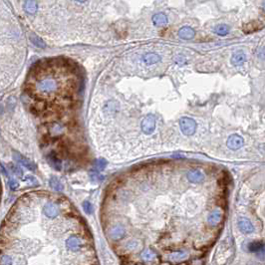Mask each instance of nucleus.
I'll return each instance as SVG.
<instances>
[{
	"label": "nucleus",
	"mask_w": 265,
	"mask_h": 265,
	"mask_svg": "<svg viewBox=\"0 0 265 265\" xmlns=\"http://www.w3.org/2000/svg\"><path fill=\"white\" fill-rule=\"evenodd\" d=\"M82 246V241L80 238H78L77 236H74L72 235L69 238L66 240V247L71 250V251H78L80 250Z\"/></svg>",
	"instance_id": "39448f33"
},
{
	"label": "nucleus",
	"mask_w": 265,
	"mask_h": 265,
	"mask_svg": "<svg viewBox=\"0 0 265 265\" xmlns=\"http://www.w3.org/2000/svg\"><path fill=\"white\" fill-rule=\"evenodd\" d=\"M50 184H51V186H52V188L55 189V190H62V189H63V185L61 184L60 181H59L58 179H56L55 178L51 179Z\"/></svg>",
	"instance_id": "6ab92c4d"
},
{
	"label": "nucleus",
	"mask_w": 265,
	"mask_h": 265,
	"mask_svg": "<svg viewBox=\"0 0 265 265\" xmlns=\"http://www.w3.org/2000/svg\"><path fill=\"white\" fill-rule=\"evenodd\" d=\"M179 126H180V130L183 131V132L184 135H193L195 129H196V124L195 122L190 119V118H181L179 121Z\"/></svg>",
	"instance_id": "f257e3e1"
},
{
	"label": "nucleus",
	"mask_w": 265,
	"mask_h": 265,
	"mask_svg": "<svg viewBox=\"0 0 265 265\" xmlns=\"http://www.w3.org/2000/svg\"><path fill=\"white\" fill-rule=\"evenodd\" d=\"M188 179L190 183H193V184L202 183L203 179V174H202V171H200L199 170L193 169L188 174Z\"/></svg>",
	"instance_id": "1a4fd4ad"
},
{
	"label": "nucleus",
	"mask_w": 265,
	"mask_h": 265,
	"mask_svg": "<svg viewBox=\"0 0 265 265\" xmlns=\"http://www.w3.org/2000/svg\"><path fill=\"white\" fill-rule=\"evenodd\" d=\"M242 145H243V140L238 135L230 136L227 141V146L231 150H238L241 148Z\"/></svg>",
	"instance_id": "0eeeda50"
},
{
	"label": "nucleus",
	"mask_w": 265,
	"mask_h": 265,
	"mask_svg": "<svg viewBox=\"0 0 265 265\" xmlns=\"http://www.w3.org/2000/svg\"><path fill=\"white\" fill-rule=\"evenodd\" d=\"M83 208H84L86 213H88V214L93 213V205L91 204V202H84V203H83Z\"/></svg>",
	"instance_id": "412c9836"
},
{
	"label": "nucleus",
	"mask_w": 265,
	"mask_h": 265,
	"mask_svg": "<svg viewBox=\"0 0 265 265\" xmlns=\"http://www.w3.org/2000/svg\"><path fill=\"white\" fill-rule=\"evenodd\" d=\"M153 21L155 23V25L156 26H164L168 23V18L163 13H159L156 14V15L153 17Z\"/></svg>",
	"instance_id": "4468645a"
},
{
	"label": "nucleus",
	"mask_w": 265,
	"mask_h": 265,
	"mask_svg": "<svg viewBox=\"0 0 265 265\" xmlns=\"http://www.w3.org/2000/svg\"><path fill=\"white\" fill-rule=\"evenodd\" d=\"M156 128V120L154 116L148 115L142 122V130L146 135L153 134Z\"/></svg>",
	"instance_id": "f03ea898"
},
{
	"label": "nucleus",
	"mask_w": 265,
	"mask_h": 265,
	"mask_svg": "<svg viewBox=\"0 0 265 265\" xmlns=\"http://www.w3.org/2000/svg\"><path fill=\"white\" fill-rule=\"evenodd\" d=\"M106 165H107V161H106L104 159H99V160L96 161V165H95L96 168H95V169H96L98 171H101V170H103L105 169Z\"/></svg>",
	"instance_id": "aec40b11"
},
{
	"label": "nucleus",
	"mask_w": 265,
	"mask_h": 265,
	"mask_svg": "<svg viewBox=\"0 0 265 265\" xmlns=\"http://www.w3.org/2000/svg\"><path fill=\"white\" fill-rule=\"evenodd\" d=\"M160 60V57L158 54H155V53H150L144 56V62L146 65H151V64L158 63Z\"/></svg>",
	"instance_id": "ddd939ff"
},
{
	"label": "nucleus",
	"mask_w": 265,
	"mask_h": 265,
	"mask_svg": "<svg viewBox=\"0 0 265 265\" xmlns=\"http://www.w3.org/2000/svg\"><path fill=\"white\" fill-rule=\"evenodd\" d=\"M248 249L251 252H261L263 253L264 251V243L262 241H253L248 244Z\"/></svg>",
	"instance_id": "9b49d317"
},
{
	"label": "nucleus",
	"mask_w": 265,
	"mask_h": 265,
	"mask_svg": "<svg viewBox=\"0 0 265 265\" xmlns=\"http://www.w3.org/2000/svg\"><path fill=\"white\" fill-rule=\"evenodd\" d=\"M91 179H92L93 181H100V180L103 179V176H100L99 174H92Z\"/></svg>",
	"instance_id": "5701e85b"
},
{
	"label": "nucleus",
	"mask_w": 265,
	"mask_h": 265,
	"mask_svg": "<svg viewBox=\"0 0 265 265\" xmlns=\"http://www.w3.org/2000/svg\"><path fill=\"white\" fill-rule=\"evenodd\" d=\"M237 224H238V227L240 229V231H242L243 233L249 234V233H252L254 231L253 224L251 223V221H250L249 219L245 218V217H240L238 219Z\"/></svg>",
	"instance_id": "7ed1b4c3"
},
{
	"label": "nucleus",
	"mask_w": 265,
	"mask_h": 265,
	"mask_svg": "<svg viewBox=\"0 0 265 265\" xmlns=\"http://www.w3.org/2000/svg\"><path fill=\"white\" fill-rule=\"evenodd\" d=\"M221 219H222L221 212L218 209H215L209 213L207 221L210 225H212V226H216V225H218L220 222H221Z\"/></svg>",
	"instance_id": "6e6552de"
},
{
	"label": "nucleus",
	"mask_w": 265,
	"mask_h": 265,
	"mask_svg": "<svg viewBox=\"0 0 265 265\" xmlns=\"http://www.w3.org/2000/svg\"><path fill=\"white\" fill-rule=\"evenodd\" d=\"M141 256H142V259H143L144 261L149 262V261H151V260H154L156 258V253L154 251H151V249H146L142 252Z\"/></svg>",
	"instance_id": "dca6fc26"
},
{
	"label": "nucleus",
	"mask_w": 265,
	"mask_h": 265,
	"mask_svg": "<svg viewBox=\"0 0 265 265\" xmlns=\"http://www.w3.org/2000/svg\"><path fill=\"white\" fill-rule=\"evenodd\" d=\"M214 31H215V33H216V34H218V35L224 36V35H226V34L228 33L229 28H228L227 25H225V24H220V25L215 27Z\"/></svg>",
	"instance_id": "f3484780"
},
{
	"label": "nucleus",
	"mask_w": 265,
	"mask_h": 265,
	"mask_svg": "<svg viewBox=\"0 0 265 265\" xmlns=\"http://www.w3.org/2000/svg\"><path fill=\"white\" fill-rule=\"evenodd\" d=\"M188 256V254L184 251H178L170 254V259L171 261H181V260L186 259Z\"/></svg>",
	"instance_id": "2eb2a0df"
},
{
	"label": "nucleus",
	"mask_w": 265,
	"mask_h": 265,
	"mask_svg": "<svg viewBox=\"0 0 265 265\" xmlns=\"http://www.w3.org/2000/svg\"><path fill=\"white\" fill-rule=\"evenodd\" d=\"M43 212L48 218H55L59 214L58 205L54 202H47L43 208Z\"/></svg>",
	"instance_id": "20e7f679"
},
{
	"label": "nucleus",
	"mask_w": 265,
	"mask_h": 265,
	"mask_svg": "<svg viewBox=\"0 0 265 265\" xmlns=\"http://www.w3.org/2000/svg\"><path fill=\"white\" fill-rule=\"evenodd\" d=\"M245 60H246V56L244 55L243 52H240V51L234 53L231 58V62L234 65H241L242 63L245 62Z\"/></svg>",
	"instance_id": "f8f14e48"
},
{
	"label": "nucleus",
	"mask_w": 265,
	"mask_h": 265,
	"mask_svg": "<svg viewBox=\"0 0 265 265\" xmlns=\"http://www.w3.org/2000/svg\"><path fill=\"white\" fill-rule=\"evenodd\" d=\"M179 35L180 38L185 39V40H188V39H193L194 37L195 33H194V30L193 28L185 26V27H183L179 31Z\"/></svg>",
	"instance_id": "9d476101"
},
{
	"label": "nucleus",
	"mask_w": 265,
	"mask_h": 265,
	"mask_svg": "<svg viewBox=\"0 0 265 265\" xmlns=\"http://www.w3.org/2000/svg\"><path fill=\"white\" fill-rule=\"evenodd\" d=\"M125 233H126L125 228L123 227L122 225L118 224L111 228L109 235L113 240H120L125 236Z\"/></svg>",
	"instance_id": "423d86ee"
},
{
	"label": "nucleus",
	"mask_w": 265,
	"mask_h": 265,
	"mask_svg": "<svg viewBox=\"0 0 265 265\" xmlns=\"http://www.w3.org/2000/svg\"><path fill=\"white\" fill-rule=\"evenodd\" d=\"M13 259L9 255H2L0 256V265H12Z\"/></svg>",
	"instance_id": "a211bd4d"
},
{
	"label": "nucleus",
	"mask_w": 265,
	"mask_h": 265,
	"mask_svg": "<svg viewBox=\"0 0 265 265\" xmlns=\"http://www.w3.org/2000/svg\"><path fill=\"white\" fill-rule=\"evenodd\" d=\"M138 242L137 241H135V240H132V241H130L129 243L127 244V248H129V249H135V248H137L138 247Z\"/></svg>",
	"instance_id": "4be33fe9"
}]
</instances>
